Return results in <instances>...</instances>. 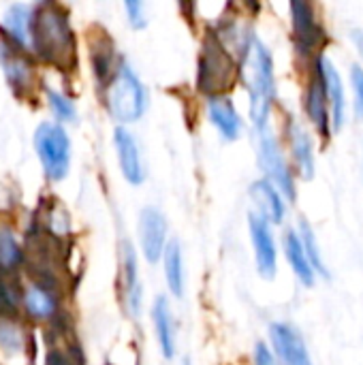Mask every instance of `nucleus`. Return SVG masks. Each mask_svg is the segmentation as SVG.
Segmentation results:
<instances>
[{
  "label": "nucleus",
  "mask_w": 363,
  "mask_h": 365,
  "mask_svg": "<svg viewBox=\"0 0 363 365\" xmlns=\"http://www.w3.org/2000/svg\"><path fill=\"white\" fill-rule=\"evenodd\" d=\"M105 103L118 122H137L148 107V92L137 73L122 60L105 86Z\"/></svg>",
  "instance_id": "nucleus-4"
},
{
  "label": "nucleus",
  "mask_w": 363,
  "mask_h": 365,
  "mask_svg": "<svg viewBox=\"0 0 363 365\" xmlns=\"http://www.w3.org/2000/svg\"><path fill=\"white\" fill-rule=\"evenodd\" d=\"M120 257H122L120 274H122L124 302H126L128 312L135 317V314H139V310H141V282H139V274H137L135 248L131 246V242H122V246H120Z\"/></svg>",
  "instance_id": "nucleus-16"
},
{
  "label": "nucleus",
  "mask_w": 363,
  "mask_h": 365,
  "mask_svg": "<svg viewBox=\"0 0 363 365\" xmlns=\"http://www.w3.org/2000/svg\"><path fill=\"white\" fill-rule=\"evenodd\" d=\"M250 197L252 201L257 203V212L263 214L270 222H276L280 225L285 220V214H287V207H285V199H282V192L270 182V180H257L252 186H250Z\"/></svg>",
  "instance_id": "nucleus-19"
},
{
  "label": "nucleus",
  "mask_w": 363,
  "mask_h": 365,
  "mask_svg": "<svg viewBox=\"0 0 363 365\" xmlns=\"http://www.w3.org/2000/svg\"><path fill=\"white\" fill-rule=\"evenodd\" d=\"M24 261L21 248L9 227H0V267L2 269H15Z\"/></svg>",
  "instance_id": "nucleus-26"
},
{
  "label": "nucleus",
  "mask_w": 363,
  "mask_h": 365,
  "mask_svg": "<svg viewBox=\"0 0 363 365\" xmlns=\"http://www.w3.org/2000/svg\"><path fill=\"white\" fill-rule=\"evenodd\" d=\"M47 365H73V359L66 353H62V351H51L49 359H47Z\"/></svg>",
  "instance_id": "nucleus-32"
},
{
  "label": "nucleus",
  "mask_w": 363,
  "mask_h": 365,
  "mask_svg": "<svg viewBox=\"0 0 363 365\" xmlns=\"http://www.w3.org/2000/svg\"><path fill=\"white\" fill-rule=\"evenodd\" d=\"M304 109L308 120L312 122V126L317 128V133L323 139L332 137L334 130V122H332V107L323 88V81L319 77V73L315 71V75L310 77L308 86H306V94H304Z\"/></svg>",
  "instance_id": "nucleus-12"
},
{
  "label": "nucleus",
  "mask_w": 363,
  "mask_h": 365,
  "mask_svg": "<svg viewBox=\"0 0 363 365\" xmlns=\"http://www.w3.org/2000/svg\"><path fill=\"white\" fill-rule=\"evenodd\" d=\"M270 340L280 365H312L310 353L295 327L287 323H272Z\"/></svg>",
  "instance_id": "nucleus-10"
},
{
  "label": "nucleus",
  "mask_w": 363,
  "mask_h": 365,
  "mask_svg": "<svg viewBox=\"0 0 363 365\" xmlns=\"http://www.w3.org/2000/svg\"><path fill=\"white\" fill-rule=\"evenodd\" d=\"M141 252L150 263H156L167 248V218L156 207H143L139 214Z\"/></svg>",
  "instance_id": "nucleus-9"
},
{
  "label": "nucleus",
  "mask_w": 363,
  "mask_h": 365,
  "mask_svg": "<svg viewBox=\"0 0 363 365\" xmlns=\"http://www.w3.org/2000/svg\"><path fill=\"white\" fill-rule=\"evenodd\" d=\"M182 365H190V361H188V359H184V364Z\"/></svg>",
  "instance_id": "nucleus-35"
},
{
  "label": "nucleus",
  "mask_w": 363,
  "mask_h": 365,
  "mask_svg": "<svg viewBox=\"0 0 363 365\" xmlns=\"http://www.w3.org/2000/svg\"><path fill=\"white\" fill-rule=\"evenodd\" d=\"M152 321H154V334L160 346V353L165 359H173L175 355V325L171 317V308L167 297H156L154 310H152Z\"/></svg>",
  "instance_id": "nucleus-20"
},
{
  "label": "nucleus",
  "mask_w": 363,
  "mask_h": 365,
  "mask_svg": "<svg viewBox=\"0 0 363 365\" xmlns=\"http://www.w3.org/2000/svg\"><path fill=\"white\" fill-rule=\"evenodd\" d=\"M124 9H126L128 21H131V26H133V28H145V24H148V15H145V4H143V2L128 0V2H124Z\"/></svg>",
  "instance_id": "nucleus-29"
},
{
  "label": "nucleus",
  "mask_w": 363,
  "mask_h": 365,
  "mask_svg": "<svg viewBox=\"0 0 363 365\" xmlns=\"http://www.w3.org/2000/svg\"><path fill=\"white\" fill-rule=\"evenodd\" d=\"M285 255H287V261L293 267L295 276L300 278V282L304 287H315V267L306 257L300 233L293 231V229H289L285 233Z\"/></svg>",
  "instance_id": "nucleus-21"
},
{
  "label": "nucleus",
  "mask_w": 363,
  "mask_h": 365,
  "mask_svg": "<svg viewBox=\"0 0 363 365\" xmlns=\"http://www.w3.org/2000/svg\"><path fill=\"white\" fill-rule=\"evenodd\" d=\"M351 38H353V43H355V47H357V51L363 56V30L362 28H353L351 30Z\"/></svg>",
  "instance_id": "nucleus-34"
},
{
  "label": "nucleus",
  "mask_w": 363,
  "mask_h": 365,
  "mask_svg": "<svg viewBox=\"0 0 363 365\" xmlns=\"http://www.w3.org/2000/svg\"><path fill=\"white\" fill-rule=\"evenodd\" d=\"M116 150H118V163H120V169H122V175L126 178L128 184L133 186H139L143 180H145V167H143V160H141V152H139V145L135 141V137L118 126L116 128Z\"/></svg>",
  "instance_id": "nucleus-14"
},
{
  "label": "nucleus",
  "mask_w": 363,
  "mask_h": 365,
  "mask_svg": "<svg viewBox=\"0 0 363 365\" xmlns=\"http://www.w3.org/2000/svg\"><path fill=\"white\" fill-rule=\"evenodd\" d=\"M248 229H250V240L255 248V263L257 269L263 278H274L278 269V255H276V240L272 235L270 220L259 214L250 212L248 214Z\"/></svg>",
  "instance_id": "nucleus-8"
},
{
  "label": "nucleus",
  "mask_w": 363,
  "mask_h": 365,
  "mask_svg": "<svg viewBox=\"0 0 363 365\" xmlns=\"http://www.w3.org/2000/svg\"><path fill=\"white\" fill-rule=\"evenodd\" d=\"M34 145L47 178L62 180L71 163V143L66 130L60 124H41L34 135Z\"/></svg>",
  "instance_id": "nucleus-5"
},
{
  "label": "nucleus",
  "mask_w": 363,
  "mask_h": 365,
  "mask_svg": "<svg viewBox=\"0 0 363 365\" xmlns=\"http://www.w3.org/2000/svg\"><path fill=\"white\" fill-rule=\"evenodd\" d=\"M0 64L4 68V75L11 83V88L17 94H30L36 79H34V66L32 62L17 49L15 43L0 41Z\"/></svg>",
  "instance_id": "nucleus-11"
},
{
  "label": "nucleus",
  "mask_w": 363,
  "mask_h": 365,
  "mask_svg": "<svg viewBox=\"0 0 363 365\" xmlns=\"http://www.w3.org/2000/svg\"><path fill=\"white\" fill-rule=\"evenodd\" d=\"M240 64H242V79L250 96V120L259 133H265L276 98V75H274L272 51L259 36H252V43Z\"/></svg>",
  "instance_id": "nucleus-2"
},
{
  "label": "nucleus",
  "mask_w": 363,
  "mask_h": 365,
  "mask_svg": "<svg viewBox=\"0 0 363 365\" xmlns=\"http://www.w3.org/2000/svg\"><path fill=\"white\" fill-rule=\"evenodd\" d=\"M32 24H34V9L26 4H11L4 11L2 28L11 43L17 47H32Z\"/></svg>",
  "instance_id": "nucleus-18"
},
{
  "label": "nucleus",
  "mask_w": 363,
  "mask_h": 365,
  "mask_svg": "<svg viewBox=\"0 0 363 365\" xmlns=\"http://www.w3.org/2000/svg\"><path fill=\"white\" fill-rule=\"evenodd\" d=\"M235 75L237 62L233 58V51L220 41L214 30H210L199 53L197 88L208 96H218L233 86Z\"/></svg>",
  "instance_id": "nucleus-3"
},
{
  "label": "nucleus",
  "mask_w": 363,
  "mask_h": 365,
  "mask_svg": "<svg viewBox=\"0 0 363 365\" xmlns=\"http://www.w3.org/2000/svg\"><path fill=\"white\" fill-rule=\"evenodd\" d=\"M287 135H289V143H291V154H293V160L300 169V173L310 180L315 175V145H312V139L308 135V130L295 120L291 118L289 124H287Z\"/></svg>",
  "instance_id": "nucleus-17"
},
{
  "label": "nucleus",
  "mask_w": 363,
  "mask_h": 365,
  "mask_svg": "<svg viewBox=\"0 0 363 365\" xmlns=\"http://www.w3.org/2000/svg\"><path fill=\"white\" fill-rule=\"evenodd\" d=\"M92 64L101 81H109L118 66H113V45L107 36H101L96 45L92 43Z\"/></svg>",
  "instance_id": "nucleus-24"
},
{
  "label": "nucleus",
  "mask_w": 363,
  "mask_h": 365,
  "mask_svg": "<svg viewBox=\"0 0 363 365\" xmlns=\"http://www.w3.org/2000/svg\"><path fill=\"white\" fill-rule=\"evenodd\" d=\"M315 71L319 73L329 107H332V122H334V130H340L344 124V115H347V96H344V86L340 79V73L336 71L334 62L327 56H319Z\"/></svg>",
  "instance_id": "nucleus-13"
},
{
  "label": "nucleus",
  "mask_w": 363,
  "mask_h": 365,
  "mask_svg": "<svg viewBox=\"0 0 363 365\" xmlns=\"http://www.w3.org/2000/svg\"><path fill=\"white\" fill-rule=\"evenodd\" d=\"M9 306H13V299H11L9 287L0 280V314H2Z\"/></svg>",
  "instance_id": "nucleus-33"
},
{
  "label": "nucleus",
  "mask_w": 363,
  "mask_h": 365,
  "mask_svg": "<svg viewBox=\"0 0 363 365\" xmlns=\"http://www.w3.org/2000/svg\"><path fill=\"white\" fill-rule=\"evenodd\" d=\"M291 11V26H293V43L300 56L310 58L315 56L329 38L321 26V19L312 4L293 0L289 4Z\"/></svg>",
  "instance_id": "nucleus-6"
},
{
  "label": "nucleus",
  "mask_w": 363,
  "mask_h": 365,
  "mask_svg": "<svg viewBox=\"0 0 363 365\" xmlns=\"http://www.w3.org/2000/svg\"><path fill=\"white\" fill-rule=\"evenodd\" d=\"M351 83H353V90H355V96H357V107L363 113V68L357 66V64L351 68Z\"/></svg>",
  "instance_id": "nucleus-31"
},
{
  "label": "nucleus",
  "mask_w": 363,
  "mask_h": 365,
  "mask_svg": "<svg viewBox=\"0 0 363 365\" xmlns=\"http://www.w3.org/2000/svg\"><path fill=\"white\" fill-rule=\"evenodd\" d=\"M255 365H280L276 359V355L270 351V346L265 342H257L255 344Z\"/></svg>",
  "instance_id": "nucleus-30"
},
{
  "label": "nucleus",
  "mask_w": 363,
  "mask_h": 365,
  "mask_svg": "<svg viewBox=\"0 0 363 365\" xmlns=\"http://www.w3.org/2000/svg\"><path fill=\"white\" fill-rule=\"evenodd\" d=\"M49 105H51L53 113H56L60 120H75V115H77L75 105L71 103V98H66V96L60 94V92L49 90Z\"/></svg>",
  "instance_id": "nucleus-28"
},
{
  "label": "nucleus",
  "mask_w": 363,
  "mask_h": 365,
  "mask_svg": "<svg viewBox=\"0 0 363 365\" xmlns=\"http://www.w3.org/2000/svg\"><path fill=\"white\" fill-rule=\"evenodd\" d=\"M300 237H302V244H304V250H306V257L308 261L312 263L315 272H319L323 278H329V269L325 267L323 263V257H321V248L317 244V237H315V231L312 227L306 222V220H300Z\"/></svg>",
  "instance_id": "nucleus-25"
},
{
  "label": "nucleus",
  "mask_w": 363,
  "mask_h": 365,
  "mask_svg": "<svg viewBox=\"0 0 363 365\" xmlns=\"http://www.w3.org/2000/svg\"><path fill=\"white\" fill-rule=\"evenodd\" d=\"M32 49L51 66L60 71L75 68V36L66 17V11L60 4L47 2L34 9L32 24Z\"/></svg>",
  "instance_id": "nucleus-1"
},
{
  "label": "nucleus",
  "mask_w": 363,
  "mask_h": 365,
  "mask_svg": "<svg viewBox=\"0 0 363 365\" xmlns=\"http://www.w3.org/2000/svg\"><path fill=\"white\" fill-rule=\"evenodd\" d=\"M259 135H261L259 137V165L267 175L265 180H270L282 192V197H287L289 201H295V197H297L295 178L287 163L280 141L276 137H272L267 130L259 133Z\"/></svg>",
  "instance_id": "nucleus-7"
},
{
  "label": "nucleus",
  "mask_w": 363,
  "mask_h": 365,
  "mask_svg": "<svg viewBox=\"0 0 363 365\" xmlns=\"http://www.w3.org/2000/svg\"><path fill=\"white\" fill-rule=\"evenodd\" d=\"M24 302H26L28 312L36 319H49L56 314V299L51 291L43 284L30 287L24 295Z\"/></svg>",
  "instance_id": "nucleus-23"
},
{
  "label": "nucleus",
  "mask_w": 363,
  "mask_h": 365,
  "mask_svg": "<svg viewBox=\"0 0 363 365\" xmlns=\"http://www.w3.org/2000/svg\"><path fill=\"white\" fill-rule=\"evenodd\" d=\"M0 346L9 353H17L24 346V334L21 329L11 321H0Z\"/></svg>",
  "instance_id": "nucleus-27"
},
{
  "label": "nucleus",
  "mask_w": 363,
  "mask_h": 365,
  "mask_svg": "<svg viewBox=\"0 0 363 365\" xmlns=\"http://www.w3.org/2000/svg\"><path fill=\"white\" fill-rule=\"evenodd\" d=\"M208 118L210 122L216 126V130L227 139V141H235L242 133V118L235 109V105L231 103L229 96L218 94V96H208Z\"/></svg>",
  "instance_id": "nucleus-15"
},
{
  "label": "nucleus",
  "mask_w": 363,
  "mask_h": 365,
  "mask_svg": "<svg viewBox=\"0 0 363 365\" xmlns=\"http://www.w3.org/2000/svg\"><path fill=\"white\" fill-rule=\"evenodd\" d=\"M165 278L167 287L175 297L184 295V257H182V246L178 240H171L165 248Z\"/></svg>",
  "instance_id": "nucleus-22"
}]
</instances>
